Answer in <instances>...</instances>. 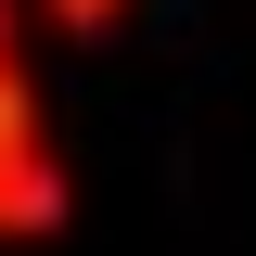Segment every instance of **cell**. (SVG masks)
Returning <instances> with one entry per match:
<instances>
[{
	"instance_id": "1",
	"label": "cell",
	"mask_w": 256,
	"mask_h": 256,
	"mask_svg": "<svg viewBox=\"0 0 256 256\" xmlns=\"http://www.w3.org/2000/svg\"><path fill=\"white\" fill-rule=\"evenodd\" d=\"M64 218H77V180H64L52 102H38L26 52H13V64H0V256H26V244H64Z\"/></svg>"
},
{
	"instance_id": "2",
	"label": "cell",
	"mask_w": 256,
	"mask_h": 256,
	"mask_svg": "<svg viewBox=\"0 0 256 256\" xmlns=\"http://www.w3.org/2000/svg\"><path fill=\"white\" fill-rule=\"evenodd\" d=\"M26 13H38L52 38H116L128 13H141V0H26Z\"/></svg>"
},
{
	"instance_id": "3",
	"label": "cell",
	"mask_w": 256,
	"mask_h": 256,
	"mask_svg": "<svg viewBox=\"0 0 256 256\" xmlns=\"http://www.w3.org/2000/svg\"><path fill=\"white\" fill-rule=\"evenodd\" d=\"M13 52H26V0H0V64H13Z\"/></svg>"
}]
</instances>
